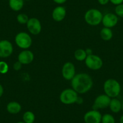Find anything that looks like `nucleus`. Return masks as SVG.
<instances>
[{
  "instance_id": "obj_9",
  "label": "nucleus",
  "mask_w": 123,
  "mask_h": 123,
  "mask_svg": "<svg viewBox=\"0 0 123 123\" xmlns=\"http://www.w3.org/2000/svg\"><path fill=\"white\" fill-rule=\"evenodd\" d=\"M102 115L98 110L92 109L86 112L83 117L85 123H101Z\"/></svg>"
},
{
  "instance_id": "obj_31",
  "label": "nucleus",
  "mask_w": 123,
  "mask_h": 123,
  "mask_svg": "<svg viewBox=\"0 0 123 123\" xmlns=\"http://www.w3.org/2000/svg\"><path fill=\"white\" fill-rule=\"evenodd\" d=\"M85 51H86V53L87 55L92 54V49H91V48H86V49H85Z\"/></svg>"
},
{
  "instance_id": "obj_5",
  "label": "nucleus",
  "mask_w": 123,
  "mask_h": 123,
  "mask_svg": "<svg viewBox=\"0 0 123 123\" xmlns=\"http://www.w3.org/2000/svg\"><path fill=\"white\" fill-rule=\"evenodd\" d=\"M15 41L16 45L23 49H28L33 42L31 37L26 32L18 33L15 36Z\"/></svg>"
},
{
  "instance_id": "obj_2",
  "label": "nucleus",
  "mask_w": 123,
  "mask_h": 123,
  "mask_svg": "<svg viewBox=\"0 0 123 123\" xmlns=\"http://www.w3.org/2000/svg\"><path fill=\"white\" fill-rule=\"evenodd\" d=\"M105 94L111 98H117L121 92V85L117 80L113 79H107L103 85Z\"/></svg>"
},
{
  "instance_id": "obj_22",
  "label": "nucleus",
  "mask_w": 123,
  "mask_h": 123,
  "mask_svg": "<svg viewBox=\"0 0 123 123\" xmlns=\"http://www.w3.org/2000/svg\"><path fill=\"white\" fill-rule=\"evenodd\" d=\"M29 19L28 15L25 13H19L16 16V20L20 24H27Z\"/></svg>"
},
{
  "instance_id": "obj_15",
  "label": "nucleus",
  "mask_w": 123,
  "mask_h": 123,
  "mask_svg": "<svg viewBox=\"0 0 123 123\" xmlns=\"http://www.w3.org/2000/svg\"><path fill=\"white\" fill-rule=\"evenodd\" d=\"M7 111L10 114L15 115L19 113L22 109V106L16 101H11L7 105Z\"/></svg>"
},
{
  "instance_id": "obj_6",
  "label": "nucleus",
  "mask_w": 123,
  "mask_h": 123,
  "mask_svg": "<svg viewBox=\"0 0 123 123\" xmlns=\"http://www.w3.org/2000/svg\"><path fill=\"white\" fill-rule=\"evenodd\" d=\"M85 65L89 69L91 70L97 71L101 69L103 67V60L98 55L91 54L86 57L85 60Z\"/></svg>"
},
{
  "instance_id": "obj_35",
  "label": "nucleus",
  "mask_w": 123,
  "mask_h": 123,
  "mask_svg": "<svg viewBox=\"0 0 123 123\" xmlns=\"http://www.w3.org/2000/svg\"><path fill=\"white\" fill-rule=\"evenodd\" d=\"M25 1H29V0H25Z\"/></svg>"
},
{
  "instance_id": "obj_33",
  "label": "nucleus",
  "mask_w": 123,
  "mask_h": 123,
  "mask_svg": "<svg viewBox=\"0 0 123 123\" xmlns=\"http://www.w3.org/2000/svg\"><path fill=\"white\" fill-rule=\"evenodd\" d=\"M25 123L24 121H19V122H17V123Z\"/></svg>"
},
{
  "instance_id": "obj_21",
  "label": "nucleus",
  "mask_w": 123,
  "mask_h": 123,
  "mask_svg": "<svg viewBox=\"0 0 123 123\" xmlns=\"http://www.w3.org/2000/svg\"><path fill=\"white\" fill-rule=\"evenodd\" d=\"M101 123H115V119L112 115L106 113L102 115Z\"/></svg>"
},
{
  "instance_id": "obj_23",
  "label": "nucleus",
  "mask_w": 123,
  "mask_h": 123,
  "mask_svg": "<svg viewBox=\"0 0 123 123\" xmlns=\"http://www.w3.org/2000/svg\"><path fill=\"white\" fill-rule=\"evenodd\" d=\"M9 67L7 63L4 61L0 62V73L2 74H5L9 71Z\"/></svg>"
},
{
  "instance_id": "obj_18",
  "label": "nucleus",
  "mask_w": 123,
  "mask_h": 123,
  "mask_svg": "<svg viewBox=\"0 0 123 123\" xmlns=\"http://www.w3.org/2000/svg\"><path fill=\"white\" fill-rule=\"evenodd\" d=\"M100 37L105 41H110L113 37V32L111 28L104 27L101 30L100 33Z\"/></svg>"
},
{
  "instance_id": "obj_36",
  "label": "nucleus",
  "mask_w": 123,
  "mask_h": 123,
  "mask_svg": "<svg viewBox=\"0 0 123 123\" xmlns=\"http://www.w3.org/2000/svg\"><path fill=\"white\" fill-rule=\"evenodd\" d=\"M1 39H0V42H1Z\"/></svg>"
},
{
  "instance_id": "obj_32",
  "label": "nucleus",
  "mask_w": 123,
  "mask_h": 123,
  "mask_svg": "<svg viewBox=\"0 0 123 123\" xmlns=\"http://www.w3.org/2000/svg\"><path fill=\"white\" fill-rule=\"evenodd\" d=\"M119 123H123V115H122L121 117H120V119H119Z\"/></svg>"
},
{
  "instance_id": "obj_1",
  "label": "nucleus",
  "mask_w": 123,
  "mask_h": 123,
  "mask_svg": "<svg viewBox=\"0 0 123 123\" xmlns=\"http://www.w3.org/2000/svg\"><path fill=\"white\" fill-rule=\"evenodd\" d=\"M72 88L77 94H83L89 92L93 86V80L91 75L86 73L75 74L71 80Z\"/></svg>"
},
{
  "instance_id": "obj_29",
  "label": "nucleus",
  "mask_w": 123,
  "mask_h": 123,
  "mask_svg": "<svg viewBox=\"0 0 123 123\" xmlns=\"http://www.w3.org/2000/svg\"><path fill=\"white\" fill-rule=\"evenodd\" d=\"M83 102V100L82 98L80 97H78L76 103L78 104V105H80V104H82Z\"/></svg>"
},
{
  "instance_id": "obj_8",
  "label": "nucleus",
  "mask_w": 123,
  "mask_h": 123,
  "mask_svg": "<svg viewBox=\"0 0 123 123\" xmlns=\"http://www.w3.org/2000/svg\"><path fill=\"white\" fill-rule=\"evenodd\" d=\"M26 25L28 31L33 35H39L42 31L41 21L36 18H30Z\"/></svg>"
},
{
  "instance_id": "obj_11",
  "label": "nucleus",
  "mask_w": 123,
  "mask_h": 123,
  "mask_svg": "<svg viewBox=\"0 0 123 123\" xmlns=\"http://www.w3.org/2000/svg\"><path fill=\"white\" fill-rule=\"evenodd\" d=\"M62 74L65 80H71L75 75V67L70 62H66L62 68Z\"/></svg>"
},
{
  "instance_id": "obj_37",
  "label": "nucleus",
  "mask_w": 123,
  "mask_h": 123,
  "mask_svg": "<svg viewBox=\"0 0 123 123\" xmlns=\"http://www.w3.org/2000/svg\"><path fill=\"white\" fill-rule=\"evenodd\" d=\"M0 103H1V101H0Z\"/></svg>"
},
{
  "instance_id": "obj_34",
  "label": "nucleus",
  "mask_w": 123,
  "mask_h": 123,
  "mask_svg": "<svg viewBox=\"0 0 123 123\" xmlns=\"http://www.w3.org/2000/svg\"><path fill=\"white\" fill-rule=\"evenodd\" d=\"M121 110L123 111V103H122V106H121Z\"/></svg>"
},
{
  "instance_id": "obj_14",
  "label": "nucleus",
  "mask_w": 123,
  "mask_h": 123,
  "mask_svg": "<svg viewBox=\"0 0 123 123\" xmlns=\"http://www.w3.org/2000/svg\"><path fill=\"white\" fill-rule=\"evenodd\" d=\"M67 10L63 6H57L54 9L52 12V18L56 22L62 21L66 17Z\"/></svg>"
},
{
  "instance_id": "obj_24",
  "label": "nucleus",
  "mask_w": 123,
  "mask_h": 123,
  "mask_svg": "<svg viewBox=\"0 0 123 123\" xmlns=\"http://www.w3.org/2000/svg\"><path fill=\"white\" fill-rule=\"evenodd\" d=\"M115 12L117 16L123 18V3L116 6L115 9Z\"/></svg>"
},
{
  "instance_id": "obj_28",
  "label": "nucleus",
  "mask_w": 123,
  "mask_h": 123,
  "mask_svg": "<svg viewBox=\"0 0 123 123\" xmlns=\"http://www.w3.org/2000/svg\"><path fill=\"white\" fill-rule=\"evenodd\" d=\"M54 3H55L56 4H64L65 3L67 2V0H53Z\"/></svg>"
},
{
  "instance_id": "obj_27",
  "label": "nucleus",
  "mask_w": 123,
  "mask_h": 123,
  "mask_svg": "<svg viewBox=\"0 0 123 123\" xmlns=\"http://www.w3.org/2000/svg\"><path fill=\"white\" fill-rule=\"evenodd\" d=\"M110 1V0H98V2L99 4L101 5H106Z\"/></svg>"
},
{
  "instance_id": "obj_4",
  "label": "nucleus",
  "mask_w": 123,
  "mask_h": 123,
  "mask_svg": "<svg viewBox=\"0 0 123 123\" xmlns=\"http://www.w3.org/2000/svg\"><path fill=\"white\" fill-rule=\"evenodd\" d=\"M78 97V94L73 88H68L60 93L59 99L60 102L64 105H69L76 103Z\"/></svg>"
},
{
  "instance_id": "obj_26",
  "label": "nucleus",
  "mask_w": 123,
  "mask_h": 123,
  "mask_svg": "<svg viewBox=\"0 0 123 123\" xmlns=\"http://www.w3.org/2000/svg\"><path fill=\"white\" fill-rule=\"evenodd\" d=\"M110 2L114 5L118 6L121 4H123V0H110Z\"/></svg>"
},
{
  "instance_id": "obj_17",
  "label": "nucleus",
  "mask_w": 123,
  "mask_h": 123,
  "mask_svg": "<svg viewBox=\"0 0 123 123\" xmlns=\"http://www.w3.org/2000/svg\"><path fill=\"white\" fill-rule=\"evenodd\" d=\"M9 4L13 11H20L24 7V0H9Z\"/></svg>"
},
{
  "instance_id": "obj_3",
  "label": "nucleus",
  "mask_w": 123,
  "mask_h": 123,
  "mask_svg": "<svg viewBox=\"0 0 123 123\" xmlns=\"http://www.w3.org/2000/svg\"><path fill=\"white\" fill-rule=\"evenodd\" d=\"M102 13L96 9H91L85 14L84 19L86 23L91 26H97L102 21Z\"/></svg>"
},
{
  "instance_id": "obj_10",
  "label": "nucleus",
  "mask_w": 123,
  "mask_h": 123,
  "mask_svg": "<svg viewBox=\"0 0 123 123\" xmlns=\"http://www.w3.org/2000/svg\"><path fill=\"white\" fill-rule=\"evenodd\" d=\"M13 52V47L12 43L8 40H1L0 42V57H9Z\"/></svg>"
},
{
  "instance_id": "obj_7",
  "label": "nucleus",
  "mask_w": 123,
  "mask_h": 123,
  "mask_svg": "<svg viewBox=\"0 0 123 123\" xmlns=\"http://www.w3.org/2000/svg\"><path fill=\"white\" fill-rule=\"evenodd\" d=\"M111 98L106 94H101L95 98L92 105V109L98 110L107 108L109 106Z\"/></svg>"
},
{
  "instance_id": "obj_30",
  "label": "nucleus",
  "mask_w": 123,
  "mask_h": 123,
  "mask_svg": "<svg viewBox=\"0 0 123 123\" xmlns=\"http://www.w3.org/2000/svg\"><path fill=\"white\" fill-rule=\"evenodd\" d=\"M3 94H4V87L0 84V98L3 96Z\"/></svg>"
},
{
  "instance_id": "obj_16",
  "label": "nucleus",
  "mask_w": 123,
  "mask_h": 123,
  "mask_svg": "<svg viewBox=\"0 0 123 123\" xmlns=\"http://www.w3.org/2000/svg\"><path fill=\"white\" fill-rule=\"evenodd\" d=\"M121 102L117 98H113L111 99L109 107L113 113H117L121 111Z\"/></svg>"
},
{
  "instance_id": "obj_20",
  "label": "nucleus",
  "mask_w": 123,
  "mask_h": 123,
  "mask_svg": "<svg viewBox=\"0 0 123 123\" xmlns=\"http://www.w3.org/2000/svg\"><path fill=\"white\" fill-rule=\"evenodd\" d=\"M74 58L78 61H84L86 59V57L87 56L86 53V51L83 49H78L74 52Z\"/></svg>"
},
{
  "instance_id": "obj_19",
  "label": "nucleus",
  "mask_w": 123,
  "mask_h": 123,
  "mask_svg": "<svg viewBox=\"0 0 123 123\" xmlns=\"http://www.w3.org/2000/svg\"><path fill=\"white\" fill-rule=\"evenodd\" d=\"M22 119L25 123H34L35 121V115L31 111H26L23 114Z\"/></svg>"
},
{
  "instance_id": "obj_13",
  "label": "nucleus",
  "mask_w": 123,
  "mask_h": 123,
  "mask_svg": "<svg viewBox=\"0 0 123 123\" xmlns=\"http://www.w3.org/2000/svg\"><path fill=\"white\" fill-rule=\"evenodd\" d=\"M35 55L31 51L28 49H24L22 51L18 56V61L22 65H28L32 63L34 60Z\"/></svg>"
},
{
  "instance_id": "obj_25",
  "label": "nucleus",
  "mask_w": 123,
  "mask_h": 123,
  "mask_svg": "<svg viewBox=\"0 0 123 123\" xmlns=\"http://www.w3.org/2000/svg\"><path fill=\"white\" fill-rule=\"evenodd\" d=\"M22 63L18 60L17 62H15V63H13V69H15V71H19L20 69L22 68Z\"/></svg>"
},
{
  "instance_id": "obj_12",
  "label": "nucleus",
  "mask_w": 123,
  "mask_h": 123,
  "mask_svg": "<svg viewBox=\"0 0 123 123\" xmlns=\"http://www.w3.org/2000/svg\"><path fill=\"white\" fill-rule=\"evenodd\" d=\"M118 22V18L115 14L107 13L103 16L102 22L105 27L111 28L117 25Z\"/></svg>"
}]
</instances>
